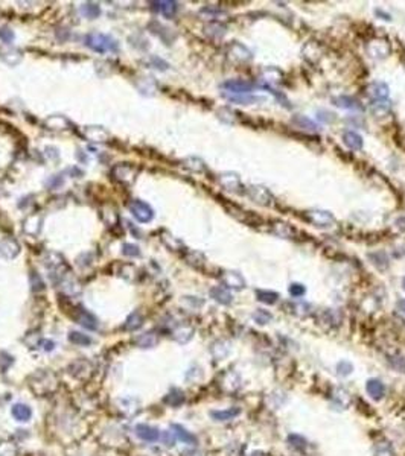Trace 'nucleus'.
<instances>
[{
    "label": "nucleus",
    "mask_w": 405,
    "mask_h": 456,
    "mask_svg": "<svg viewBox=\"0 0 405 456\" xmlns=\"http://www.w3.org/2000/svg\"><path fill=\"white\" fill-rule=\"evenodd\" d=\"M29 387L31 390L38 394V395H46L52 391H55L57 388V377L52 374L50 371L40 370L37 373H34L29 377Z\"/></svg>",
    "instance_id": "obj_1"
},
{
    "label": "nucleus",
    "mask_w": 405,
    "mask_h": 456,
    "mask_svg": "<svg viewBox=\"0 0 405 456\" xmlns=\"http://www.w3.org/2000/svg\"><path fill=\"white\" fill-rule=\"evenodd\" d=\"M85 44L92 50L99 52V54H104V52H116L119 49V44L113 37L105 35V33H99V32H92L87 35Z\"/></svg>",
    "instance_id": "obj_2"
},
{
    "label": "nucleus",
    "mask_w": 405,
    "mask_h": 456,
    "mask_svg": "<svg viewBox=\"0 0 405 456\" xmlns=\"http://www.w3.org/2000/svg\"><path fill=\"white\" fill-rule=\"evenodd\" d=\"M70 317H72L79 326H82L87 330H96L99 327L98 318L95 317V315L90 313L87 309L81 307V306H72V313H70Z\"/></svg>",
    "instance_id": "obj_3"
},
{
    "label": "nucleus",
    "mask_w": 405,
    "mask_h": 456,
    "mask_svg": "<svg viewBox=\"0 0 405 456\" xmlns=\"http://www.w3.org/2000/svg\"><path fill=\"white\" fill-rule=\"evenodd\" d=\"M128 207H130L131 215L142 224H148L154 218V210L151 208V205L140 199H133Z\"/></svg>",
    "instance_id": "obj_4"
},
{
    "label": "nucleus",
    "mask_w": 405,
    "mask_h": 456,
    "mask_svg": "<svg viewBox=\"0 0 405 456\" xmlns=\"http://www.w3.org/2000/svg\"><path fill=\"white\" fill-rule=\"evenodd\" d=\"M221 87L232 95H252V92L256 89V84L245 79H228Z\"/></svg>",
    "instance_id": "obj_5"
},
{
    "label": "nucleus",
    "mask_w": 405,
    "mask_h": 456,
    "mask_svg": "<svg viewBox=\"0 0 405 456\" xmlns=\"http://www.w3.org/2000/svg\"><path fill=\"white\" fill-rule=\"evenodd\" d=\"M111 177L122 184H130L136 177V170L130 163H120L111 169Z\"/></svg>",
    "instance_id": "obj_6"
},
{
    "label": "nucleus",
    "mask_w": 405,
    "mask_h": 456,
    "mask_svg": "<svg viewBox=\"0 0 405 456\" xmlns=\"http://www.w3.org/2000/svg\"><path fill=\"white\" fill-rule=\"evenodd\" d=\"M69 373L76 379H89L93 373V365L87 359H76L69 365Z\"/></svg>",
    "instance_id": "obj_7"
},
{
    "label": "nucleus",
    "mask_w": 405,
    "mask_h": 456,
    "mask_svg": "<svg viewBox=\"0 0 405 456\" xmlns=\"http://www.w3.org/2000/svg\"><path fill=\"white\" fill-rule=\"evenodd\" d=\"M249 196L253 199V202L259 205H270L273 202V195L268 192V189L262 186H252L247 189Z\"/></svg>",
    "instance_id": "obj_8"
},
{
    "label": "nucleus",
    "mask_w": 405,
    "mask_h": 456,
    "mask_svg": "<svg viewBox=\"0 0 405 456\" xmlns=\"http://www.w3.org/2000/svg\"><path fill=\"white\" fill-rule=\"evenodd\" d=\"M20 254V245L12 237H5L0 240V256L6 260H12Z\"/></svg>",
    "instance_id": "obj_9"
},
{
    "label": "nucleus",
    "mask_w": 405,
    "mask_h": 456,
    "mask_svg": "<svg viewBox=\"0 0 405 456\" xmlns=\"http://www.w3.org/2000/svg\"><path fill=\"white\" fill-rule=\"evenodd\" d=\"M367 52L370 54L373 58H385L390 55V44L385 40L381 38H375L372 41H368L367 44Z\"/></svg>",
    "instance_id": "obj_10"
},
{
    "label": "nucleus",
    "mask_w": 405,
    "mask_h": 456,
    "mask_svg": "<svg viewBox=\"0 0 405 456\" xmlns=\"http://www.w3.org/2000/svg\"><path fill=\"white\" fill-rule=\"evenodd\" d=\"M222 285L225 288H230V289H235V291H242L245 288V280L239 272L225 271L222 274Z\"/></svg>",
    "instance_id": "obj_11"
},
{
    "label": "nucleus",
    "mask_w": 405,
    "mask_h": 456,
    "mask_svg": "<svg viewBox=\"0 0 405 456\" xmlns=\"http://www.w3.org/2000/svg\"><path fill=\"white\" fill-rule=\"evenodd\" d=\"M134 432L140 440L147 441V443H155L158 438H160V432H158V429H155L149 424H137Z\"/></svg>",
    "instance_id": "obj_12"
},
{
    "label": "nucleus",
    "mask_w": 405,
    "mask_h": 456,
    "mask_svg": "<svg viewBox=\"0 0 405 456\" xmlns=\"http://www.w3.org/2000/svg\"><path fill=\"white\" fill-rule=\"evenodd\" d=\"M43 216L41 215H31L23 222V231L29 236H37L41 231Z\"/></svg>",
    "instance_id": "obj_13"
},
{
    "label": "nucleus",
    "mask_w": 405,
    "mask_h": 456,
    "mask_svg": "<svg viewBox=\"0 0 405 456\" xmlns=\"http://www.w3.org/2000/svg\"><path fill=\"white\" fill-rule=\"evenodd\" d=\"M230 352H232L230 342H227V341H224V339L215 341L212 345H210V353H212V356H214L217 360L225 359L228 355H230Z\"/></svg>",
    "instance_id": "obj_14"
},
{
    "label": "nucleus",
    "mask_w": 405,
    "mask_h": 456,
    "mask_svg": "<svg viewBox=\"0 0 405 456\" xmlns=\"http://www.w3.org/2000/svg\"><path fill=\"white\" fill-rule=\"evenodd\" d=\"M366 391L373 400H381L385 395V387L384 383L378 379H370L366 383Z\"/></svg>",
    "instance_id": "obj_15"
},
{
    "label": "nucleus",
    "mask_w": 405,
    "mask_h": 456,
    "mask_svg": "<svg viewBox=\"0 0 405 456\" xmlns=\"http://www.w3.org/2000/svg\"><path fill=\"white\" fill-rule=\"evenodd\" d=\"M343 143L352 149V151H361L363 149V145H364V140L363 137L355 132V131H346L343 134Z\"/></svg>",
    "instance_id": "obj_16"
},
{
    "label": "nucleus",
    "mask_w": 405,
    "mask_h": 456,
    "mask_svg": "<svg viewBox=\"0 0 405 456\" xmlns=\"http://www.w3.org/2000/svg\"><path fill=\"white\" fill-rule=\"evenodd\" d=\"M220 181H221L222 187L227 189V190L238 192V194L241 192V190H239V189L242 187V186H241V180H239L238 175L233 173V172H225V173H222L221 178H220Z\"/></svg>",
    "instance_id": "obj_17"
},
{
    "label": "nucleus",
    "mask_w": 405,
    "mask_h": 456,
    "mask_svg": "<svg viewBox=\"0 0 405 456\" xmlns=\"http://www.w3.org/2000/svg\"><path fill=\"white\" fill-rule=\"evenodd\" d=\"M389 93H390V89L385 82H373L368 85V89H367V95L373 98V100L387 99L389 98Z\"/></svg>",
    "instance_id": "obj_18"
},
{
    "label": "nucleus",
    "mask_w": 405,
    "mask_h": 456,
    "mask_svg": "<svg viewBox=\"0 0 405 456\" xmlns=\"http://www.w3.org/2000/svg\"><path fill=\"white\" fill-rule=\"evenodd\" d=\"M308 218L309 221L315 225V227H322V228H326V227H331L333 224V218L331 213L328 212H309L308 213Z\"/></svg>",
    "instance_id": "obj_19"
},
{
    "label": "nucleus",
    "mask_w": 405,
    "mask_h": 456,
    "mask_svg": "<svg viewBox=\"0 0 405 456\" xmlns=\"http://www.w3.org/2000/svg\"><path fill=\"white\" fill-rule=\"evenodd\" d=\"M117 406L119 411H122L125 415H134L139 411V400L133 397H122L117 398Z\"/></svg>",
    "instance_id": "obj_20"
},
{
    "label": "nucleus",
    "mask_w": 405,
    "mask_h": 456,
    "mask_svg": "<svg viewBox=\"0 0 405 456\" xmlns=\"http://www.w3.org/2000/svg\"><path fill=\"white\" fill-rule=\"evenodd\" d=\"M210 298H214L217 303L224 304V306L230 304L232 300H233L232 293L228 292L227 288H224V286H215V288L210 289Z\"/></svg>",
    "instance_id": "obj_21"
},
{
    "label": "nucleus",
    "mask_w": 405,
    "mask_h": 456,
    "mask_svg": "<svg viewBox=\"0 0 405 456\" xmlns=\"http://www.w3.org/2000/svg\"><path fill=\"white\" fill-rule=\"evenodd\" d=\"M333 105H337L340 108L344 110H363V105L360 103V100H357L352 96H338L332 99Z\"/></svg>",
    "instance_id": "obj_22"
},
{
    "label": "nucleus",
    "mask_w": 405,
    "mask_h": 456,
    "mask_svg": "<svg viewBox=\"0 0 405 456\" xmlns=\"http://www.w3.org/2000/svg\"><path fill=\"white\" fill-rule=\"evenodd\" d=\"M11 414L17 422H20V423L29 422L31 417H32L31 408L28 405H25V403H17V405H14L12 409H11Z\"/></svg>",
    "instance_id": "obj_23"
},
{
    "label": "nucleus",
    "mask_w": 405,
    "mask_h": 456,
    "mask_svg": "<svg viewBox=\"0 0 405 456\" xmlns=\"http://www.w3.org/2000/svg\"><path fill=\"white\" fill-rule=\"evenodd\" d=\"M392 110V102L389 99H376L370 103V111L376 116V117H382L387 116Z\"/></svg>",
    "instance_id": "obj_24"
},
{
    "label": "nucleus",
    "mask_w": 405,
    "mask_h": 456,
    "mask_svg": "<svg viewBox=\"0 0 405 456\" xmlns=\"http://www.w3.org/2000/svg\"><path fill=\"white\" fill-rule=\"evenodd\" d=\"M151 5H154V9L160 11L165 17H168V19L174 17L175 12H177V9H179V3L172 2V0H166V2H154Z\"/></svg>",
    "instance_id": "obj_25"
},
{
    "label": "nucleus",
    "mask_w": 405,
    "mask_h": 456,
    "mask_svg": "<svg viewBox=\"0 0 405 456\" xmlns=\"http://www.w3.org/2000/svg\"><path fill=\"white\" fill-rule=\"evenodd\" d=\"M368 257V260H370V263L372 265L376 268V269H379V271H385L387 268H389V257H387V254L384 253V251H376V253H370L367 256Z\"/></svg>",
    "instance_id": "obj_26"
},
{
    "label": "nucleus",
    "mask_w": 405,
    "mask_h": 456,
    "mask_svg": "<svg viewBox=\"0 0 405 456\" xmlns=\"http://www.w3.org/2000/svg\"><path fill=\"white\" fill-rule=\"evenodd\" d=\"M172 430H174V435L179 438L180 441H183L184 444H197V436L190 433L187 429H184L183 426L180 424H172Z\"/></svg>",
    "instance_id": "obj_27"
},
{
    "label": "nucleus",
    "mask_w": 405,
    "mask_h": 456,
    "mask_svg": "<svg viewBox=\"0 0 405 456\" xmlns=\"http://www.w3.org/2000/svg\"><path fill=\"white\" fill-rule=\"evenodd\" d=\"M85 137L92 140V142H105L109 138V132L102 127H87L84 131Z\"/></svg>",
    "instance_id": "obj_28"
},
{
    "label": "nucleus",
    "mask_w": 405,
    "mask_h": 456,
    "mask_svg": "<svg viewBox=\"0 0 405 456\" xmlns=\"http://www.w3.org/2000/svg\"><path fill=\"white\" fill-rule=\"evenodd\" d=\"M172 336H174V339L177 341L179 344H186L193 336V328L190 326H180V327H177V328L174 330Z\"/></svg>",
    "instance_id": "obj_29"
},
{
    "label": "nucleus",
    "mask_w": 405,
    "mask_h": 456,
    "mask_svg": "<svg viewBox=\"0 0 405 456\" xmlns=\"http://www.w3.org/2000/svg\"><path fill=\"white\" fill-rule=\"evenodd\" d=\"M241 414V408H230V409H224V411H212L210 412V417H212L215 422H228L235 417H238Z\"/></svg>",
    "instance_id": "obj_30"
},
{
    "label": "nucleus",
    "mask_w": 405,
    "mask_h": 456,
    "mask_svg": "<svg viewBox=\"0 0 405 456\" xmlns=\"http://www.w3.org/2000/svg\"><path fill=\"white\" fill-rule=\"evenodd\" d=\"M134 344L140 348H152L157 344V336L152 331H147V333H142V335H139L134 339Z\"/></svg>",
    "instance_id": "obj_31"
},
{
    "label": "nucleus",
    "mask_w": 405,
    "mask_h": 456,
    "mask_svg": "<svg viewBox=\"0 0 405 456\" xmlns=\"http://www.w3.org/2000/svg\"><path fill=\"white\" fill-rule=\"evenodd\" d=\"M69 341L74 345H79V347H89L93 341L89 335H84L81 331H70L69 333Z\"/></svg>",
    "instance_id": "obj_32"
},
{
    "label": "nucleus",
    "mask_w": 405,
    "mask_h": 456,
    "mask_svg": "<svg viewBox=\"0 0 405 456\" xmlns=\"http://www.w3.org/2000/svg\"><path fill=\"white\" fill-rule=\"evenodd\" d=\"M79 11H81V14L85 17V19H90V20H93V19H96V17L101 15V8H99V5H98V3H93V2L84 3V5L79 8Z\"/></svg>",
    "instance_id": "obj_33"
},
{
    "label": "nucleus",
    "mask_w": 405,
    "mask_h": 456,
    "mask_svg": "<svg viewBox=\"0 0 405 456\" xmlns=\"http://www.w3.org/2000/svg\"><path fill=\"white\" fill-rule=\"evenodd\" d=\"M183 401H184V395H183V392H182L180 390H177V388L171 390V391L168 392V395L165 397V403H166V405H169V406H172V408L180 406Z\"/></svg>",
    "instance_id": "obj_34"
},
{
    "label": "nucleus",
    "mask_w": 405,
    "mask_h": 456,
    "mask_svg": "<svg viewBox=\"0 0 405 456\" xmlns=\"http://www.w3.org/2000/svg\"><path fill=\"white\" fill-rule=\"evenodd\" d=\"M227 99L235 103H241V105H250L259 100H265V98H259V96H253V95H232L227 96Z\"/></svg>",
    "instance_id": "obj_35"
},
{
    "label": "nucleus",
    "mask_w": 405,
    "mask_h": 456,
    "mask_svg": "<svg viewBox=\"0 0 405 456\" xmlns=\"http://www.w3.org/2000/svg\"><path fill=\"white\" fill-rule=\"evenodd\" d=\"M273 231L280 236V237H291L295 234L294 228L290 225V224H285V222H274V227H273Z\"/></svg>",
    "instance_id": "obj_36"
},
{
    "label": "nucleus",
    "mask_w": 405,
    "mask_h": 456,
    "mask_svg": "<svg viewBox=\"0 0 405 456\" xmlns=\"http://www.w3.org/2000/svg\"><path fill=\"white\" fill-rule=\"evenodd\" d=\"M142 323H144V317H142V315H140L139 312H133V313L130 315V317L127 318V321H125V324H124V328L133 331V330H137L140 326H142Z\"/></svg>",
    "instance_id": "obj_37"
},
{
    "label": "nucleus",
    "mask_w": 405,
    "mask_h": 456,
    "mask_svg": "<svg viewBox=\"0 0 405 456\" xmlns=\"http://www.w3.org/2000/svg\"><path fill=\"white\" fill-rule=\"evenodd\" d=\"M293 124H295L298 128L309 130V131H317V130H319V127H317L315 122H312L311 119H308L305 116H295V117H293Z\"/></svg>",
    "instance_id": "obj_38"
},
{
    "label": "nucleus",
    "mask_w": 405,
    "mask_h": 456,
    "mask_svg": "<svg viewBox=\"0 0 405 456\" xmlns=\"http://www.w3.org/2000/svg\"><path fill=\"white\" fill-rule=\"evenodd\" d=\"M258 300L265 304H276L279 300V293L273 291H256Z\"/></svg>",
    "instance_id": "obj_39"
},
{
    "label": "nucleus",
    "mask_w": 405,
    "mask_h": 456,
    "mask_svg": "<svg viewBox=\"0 0 405 456\" xmlns=\"http://www.w3.org/2000/svg\"><path fill=\"white\" fill-rule=\"evenodd\" d=\"M23 342L28 348H37V347H40V344L43 341H41V336H40L38 331H29L25 335Z\"/></svg>",
    "instance_id": "obj_40"
},
{
    "label": "nucleus",
    "mask_w": 405,
    "mask_h": 456,
    "mask_svg": "<svg viewBox=\"0 0 405 456\" xmlns=\"http://www.w3.org/2000/svg\"><path fill=\"white\" fill-rule=\"evenodd\" d=\"M253 320H255V323L259 324V326H267V324L273 320V315H271L268 310L258 309V310L253 313Z\"/></svg>",
    "instance_id": "obj_41"
},
{
    "label": "nucleus",
    "mask_w": 405,
    "mask_h": 456,
    "mask_svg": "<svg viewBox=\"0 0 405 456\" xmlns=\"http://www.w3.org/2000/svg\"><path fill=\"white\" fill-rule=\"evenodd\" d=\"M19 449L11 441H0V456H17Z\"/></svg>",
    "instance_id": "obj_42"
},
{
    "label": "nucleus",
    "mask_w": 405,
    "mask_h": 456,
    "mask_svg": "<svg viewBox=\"0 0 405 456\" xmlns=\"http://www.w3.org/2000/svg\"><path fill=\"white\" fill-rule=\"evenodd\" d=\"M375 456H395V450L390 443L382 441L375 446Z\"/></svg>",
    "instance_id": "obj_43"
},
{
    "label": "nucleus",
    "mask_w": 405,
    "mask_h": 456,
    "mask_svg": "<svg viewBox=\"0 0 405 456\" xmlns=\"http://www.w3.org/2000/svg\"><path fill=\"white\" fill-rule=\"evenodd\" d=\"M31 286L34 292H41L46 289V285L38 272H34V271L31 272Z\"/></svg>",
    "instance_id": "obj_44"
},
{
    "label": "nucleus",
    "mask_w": 405,
    "mask_h": 456,
    "mask_svg": "<svg viewBox=\"0 0 405 456\" xmlns=\"http://www.w3.org/2000/svg\"><path fill=\"white\" fill-rule=\"evenodd\" d=\"M288 443H290V446H291L293 449H295V450H305V447H306L305 438L298 436V435H290V436H288Z\"/></svg>",
    "instance_id": "obj_45"
},
{
    "label": "nucleus",
    "mask_w": 405,
    "mask_h": 456,
    "mask_svg": "<svg viewBox=\"0 0 405 456\" xmlns=\"http://www.w3.org/2000/svg\"><path fill=\"white\" fill-rule=\"evenodd\" d=\"M352 371H354V365H352L349 360H341L337 365V374L341 376V377H347L349 374H352Z\"/></svg>",
    "instance_id": "obj_46"
},
{
    "label": "nucleus",
    "mask_w": 405,
    "mask_h": 456,
    "mask_svg": "<svg viewBox=\"0 0 405 456\" xmlns=\"http://www.w3.org/2000/svg\"><path fill=\"white\" fill-rule=\"evenodd\" d=\"M122 253L128 257H139L140 256V250L137 245H133V243H124V247H122Z\"/></svg>",
    "instance_id": "obj_47"
},
{
    "label": "nucleus",
    "mask_w": 405,
    "mask_h": 456,
    "mask_svg": "<svg viewBox=\"0 0 405 456\" xmlns=\"http://www.w3.org/2000/svg\"><path fill=\"white\" fill-rule=\"evenodd\" d=\"M14 38H15V35H14V32L9 28H6V26L0 28V40H2L3 43L11 44L14 41Z\"/></svg>",
    "instance_id": "obj_48"
},
{
    "label": "nucleus",
    "mask_w": 405,
    "mask_h": 456,
    "mask_svg": "<svg viewBox=\"0 0 405 456\" xmlns=\"http://www.w3.org/2000/svg\"><path fill=\"white\" fill-rule=\"evenodd\" d=\"M305 292H306V288H305L303 285H300V283H293V285L290 286V293H291V296H294V298L303 296Z\"/></svg>",
    "instance_id": "obj_49"
},
{
    "label": "nucleus",
    "mask_w": 405,
    "mask_h": 456,
    "mask_svg": "<svg viewBox=\"0 0 405 456\" xmlns=\"http://www.w3.org/2000/svg\"><path fill=\"white\" fill-rule=\"evenodd\" d=\"M11 363H12V356H9L5 352H0V370H2V373L8 370Z\"/></svg>",
    "instance_id": "obj_50"
},
{
    "label": "nucleus",
    "mask_w": 405,
    "mask_h": 456,
    "mask_svg": "<svg viewBox=\"0 0 405 456\" xmlns=\"http://www.w3.org/2000/svg\"><path fill=\"white\" fill-rule=\"evenodd\" d=\"M175 436L174 435V432H163V443L166 444V446H174V443H175Z\"/></svg>",
    "instance_id": "obj_51"
},
{
    "label": "nucleus",
    "mask_w": 405,
    "mask_h": 456,
    "mask_svg": "<svg viewBox=\"0 0 405 456\" xmlns=\"http://www.w3.org/2000/svg\"><path fill=\"white\" fill-rule=\"evenodd\" d=\"M54 347H55L54 341H43V350H44V352H52Z\"/></svg>",
    "instance_id": "obj_52"
},
{
    "label": "nucleus",
    "mask_w": 405,
    "mask_h": 456,
    "mask_svg": "<svg viewBox=\"0 0 405 456\" xmlns=\"http://www.w3.org/2000/svg\"><path fill=\"white\" fill-rule=\"evenodd\" d=\"M57 177H58V175H57ZM57 177H54V178H52V180L47 183L50 187H54V189H55V187H58V184H63V178H60V180H58Z\"/></svg>",
    "instance_id": "obj_53"
},
{
    "label": "nucleus",
    "mask_w": 405,
    "mask_h": 456,
    "mask_svg": "<svg viewBox=\"0 0 405 456\" xmlns=\"http://www.w3.org/2000/svg\"><path fill=\"white\" fill-rule=\"evenodd\" d=\"M398 309L402 312V313H405V300H401V301H398Z\"/></svg>",
    "instance_id": "obj_54"
},
{
    "label": "nucleus",
    "mask_w": 405,
    "mask_h": 456,
    "mask_svg": "<svg viewBox=\"0 0 405 456\" xmlns=\"http://www.w3.org/2000/svg\"><path fill=\"white\" fill-rule=\"evenodd\" d=\"M250 456H265V455H263L262 452H253V453H252Z\"/></svg>",
    "instance_id": "obj_55"
},
{
    "label": "nucleus",
    "mask_w": 405,
    "mask_h": 456,
    "mask_svg": "<svg viewBox=\"0 0 405 456\" xmlns=\"http://www.w3.org/2000/svg\"><path fill=\"white\" fill-rule=\"evenodd\" d=\"M402 288H404V291H405V277H404V280H402Z\"/></svg>",
    "instance_id": "obj_56"
}]
</instances>
